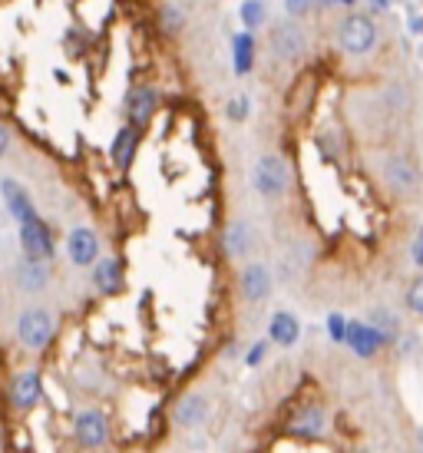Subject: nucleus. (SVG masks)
<instances>
[{"label": "nucleus", "mask_w": 423, "mask_h": 453, "mask_svg": "<svg viewBox=\"0 0 423 453\" xmlns=\"http://www.w3.org/2000/svg\"><path fill=\"white\" fill-rule=\"evenodd\" d=\"M251 186L258 196L265 199H278L285 196L288 186H291V173H288V163L281 156H262L258 163L251 165Z\"/></svg>", "instance_id": "obj_1"}, {"label": "nucleus", "mask_w": 423, "mask_h": 453, "mask_svg": "<svg viewBox=\"0 0 423 453\" xmlns=\"http://www.w3.org/2000/svg\"><path fill=\"white\" fill-rule=\"evenodd\" d=\"M337 40H341V50L350 53V57H361L377 43V24L373 17L354 11L341 20V30H337Z\"/></svg>", "instance_id": "obj_2"}, {"label": "nucleus", "mask_w": 423, "mask_h": 453, "mask_svg": "<svg viewBox=\"0 0 423 453\" xmlns=\"http://www.w3.org/2000/svg\"><path fill=\"white\" fill-rule=\"evenodd\" d=\"M53 331H57V327H53V315L43 311V308H30V311H24L20 321H17V334H20L27 351H43L53 341Z\"/></svg>", "instance_id": "obj_3"}, {"label": "nucleus", "mask_w": 423, "mask_h": 453, "mask_svg": "<svg viewBox=\"0 0 423 453\" xmlns=\"http://www.w3.org/2000/svg\"><path fill=\"white\" fill-rule=\"evenodd\" d=\"M20 249H24L27 258H40V262L53 258V252H57V242H53L50 226H47L40 215H34V219L20 222Z\"/></svg>", "instance_id": "obj_4"}, {"label": "nucleus", "mask_w": 423, "mask_h": 453, "mask_svg": "<svg viewBox=\"0 0 423 453\" xmlns=\"http://www.w3.org/2000/svg\"><path fill=\"white\" fill-rule=\"evenodd\" d=\"M381 173H384L387 186L394 192H413L420 186V169L413 163L411 156H404V152H394V156H384V163H381Z\"/></svg>", "instance_id": "obj_5"}, {"label": "nucleus", "mask_w": 423, "mask_h": 453, "mask_svg": "<svg viewBox=\"0 0 423 453\" xmlns=\"http://www.w3.org/2000/svg\"><path fill=\"white\" fill-rule=\"evenodd\" d=\"M156 106H159V96H156V89L146 87V83H139V87H133L129 93H126V119L133 123V127L146 129L152 123V116H156Z\"/></svg>", "instance_id": "obj_6"}, {"label": "nucleus", "mask_w": 423, "mask_h": 453, "mask_svg": "<svg viewBox=\"0 0 423 453\" xmlns=\"http://www.w3.org/2000/svg\"><path fill=\"white\" fill-rule=\"evenodd\" d=\"M272 50L281 57V60H301L304 50H308V37H304V30L298 24H285L272 27Z\"/></svg>", "instance_id": "obj_7"}, {"label": "nucleus", "mask_w": 423, "mask_h": 453, "mask_svg": "<svg viewBox=\"0 0 423 453\" xmlns=\"http://www.w3.org/2000/svg\"><path fill=\"white\" fill-rule=\"evenodd\" d=\"M73 434L80 447L96 450V447H103V443L110 441V424H106V417H103L100 411H83V414L73 420Z\"/></svg>", "instance_id": "obj_8"}, {"label": "nucleus", "mask_w": 423, "mask_h": 453, "mask_svg": "<svg viewBox=\"0 0 423 453\" xmlns=\"http://www.w3.org/2000/svg\"><path fill=\"white\" fill-rule=\"evenodd\" d=\"M40 397H43V378H40V371H34V367L20 371L11 384V403L17 411H34L40 403Z\"/></svg>", "instance_id": "obj_9"}, {"label": "nucleus", "mask_w": 423, "mask_h": 453, "mask_svg": "<svg viewBox=\"0 0 423 453\" xmlns=\"http://www.w3.org/2000/svg\"><path fill=\"white\" fill-rule=\"evenodd\" d=\"M238 291L245 302H265L272 295V272L262 262H251L238 275Z\"/></svg>", "instance_id": "obj_10"}, {"label": "nucleus", "mask_w": 423, "mask_h": 453, "mask_svg": "<svg viewBox=\"0 0 423 453\" xmlns=\"http://www.w3.org/2000/svg\"><path fill=\"white\" fill-rule=\"evenodd\" d=\"M344 344H348L358 357H373V354L384 348V338L377 334V327H373L371 321H348Z\"/></svg>", "instance_id": "obj_11"}, {"label": "nucleus", "mask_w": 423, "mask_h": 453, "mask_svg": "<svg viewBox=\"0 0 423 453\" xmlns=\"http://www.w3.org/2000/svg\"><path fill=\"white\" fill-rule=\"evenodd\" d=\"M66 252H70V262L80 265V268L93 265L100 258V239H96V232L93 228H73L70 239H66Z\"/></svg>", "instance_id": "obj_12"}, {"label": "nucleus", "mask_w": 423, "mask_h": 453, "mask_svg": "<svg viewBox=\"0 0 423 453\" xmlns=\"http://www.w3.org/2000/svg\"><path fill=\"white\" fill-rule=\"evenodd\" d=\"M139 142H142V129L133 127V123H123V127H119V133L112 136V146H110L112 163L119 165V169H129V163L136 159Z\"/></svg>", "instance_id": "obj_13"}, {"label": "nucleus", "mask_w": 423, "mask_h": 453, "mask_svg": "<svg viewBox=\"0 0 423 453\" xmlns=\"http://www.w3.org/2000/svg\"><path fill=\"white\" fill-rule=\"evenodd\" d=\"M0 192H4V202H7V212H11L17 222H27V219L40 215L37 209H34V202H30V196L24 192V186H20V182L4 179V182H0Z\"/></svg>", "instance_id": "obj_14"}, {"label": "nucleus", "mask_w": 423, "mask_h": 453, "mask_svg": "<svg viewBox=\"0 0 423 453\" xmlns=\"http://www.w3.org/2000/svg\"><path fill=\"white\" fill-rule=\"evenodd\" d=\"M93 285L103 295H119V288H123V265L116 258H96L93 262Z\"/></svg>", "instance_id": "obj_15"}, {"label": "nucleus", "mask_w": 423, "mask_h": 453, "mask_svg": "<svg viewBox=\"0 0 423 453\" xmlns=\"http://www.w3.org/2000/svg\"><path fill=\"white\" fill-rule=\"evenodd\" d=\"M173 417L179 427H199L202 420L209 417V401H205L202 394H186L182 401L175 403Z\"/></svg>", "instance_id": "obj_16"}, {"label": "nucleus", "mask_w": 423, "mask_h": 453, "mask_svg": "<svg viewBox=\"0 0 423 453\" xmlns=\"http://www.w3.org/2000/svg\"><path fill=\"white\" fill-rule=\"evenodd\" d=\"M301 338V325L295 315H288V311H278V315H272V321H268V341H274V344H281V348H295Z\"/></svg>", "instance_id": "obj_17"}, {"label": "nucleus", "mask_w": 423, "mask_h": 453, "mask_svg": "<svg viewBox=\"0 0 423 453\" xmlns=\"http://www.w3.org/2000/svg\"><path fill=\"white\" fill-rule=\"evenodd\" d=\"M232 66L238 76H249L255 70V30H242L232 37Z\"/></svg>", "instance_id": "obj_18"}, {"label": "nucleus", "mask_w": 423, "mask_h": 453, "mask_svg": "<svg viewBox=\"0 0 423 453\" xmlns=\"http://www.w3.org/2000/svg\"><path fill=\"white\" fill-rule=\"evenodd\" d=\"M251 239H255V232H251L249 222H232V226H225L222 232V249L225 255H232V258H238V255H245L251 249Z\"/></svg>", "instance_id": "obj_19"}, {"label": "nucleus", "mask_w": 423, "mask_h": 453, "mask_svg": "<svg viewBox=\"0 0 423 453\" xmlns=\"http://www.w3.org/2000/svg\"><path fill=\"white\" fill-rule=\"evenodd\" d=\"M291 434L304 437V441H318L324 434V411L321 407H304L295 420H291Z\"/></svg>", "instance_id": "obj_20"}, {"label": "nucleus", "mask_w": 423, "mask_h": 453, "mask_svg": "<svg viewBox=\"0 0 423 453\" xmlns=\"http://www.w3.org/2000/svg\"><path fill=\"white\" fill-rule=\"evenodd\" d=\"M17 285L24 291H40L47 285V265L40 258H24L17 265Z\"/></svg>", "instance_id": "obj_21"}, {"label": "nucleus", "mask_w": 423, "mask_h": 453, "mask_svg": "<svg viewBox=\"0 0 423 453\" xmlns=\"http://www.w3.org/2000/svg\"><path fill=\"white\" fill-rule=\"evenodd\" d=\"M238 17H242V27L258 30V27L268 20V4H265V0H245V4L238 7Z\"/></svg>", "instance_id": "obj_22"}, {"label": "nucleus", "mask_w": 423, "mask_h": 453, "mask_svg": "<svg viewBox=\"0 0 423 453\" xmlns=\"http://www.w3.org/2000/svg\"><path fill=\"white\" fill-rule=\"evenodd\" d=\"M371 325L377 327V334L384 338V348H387V344H394V341H397V334H400L397 318L390 315L387 308H377V311H373V315H371Z\"/></svg>", "instance_id": "obj_23"}, {"label": "nucleus", "mask_w": 423, "mask_h": 453, "mask_svg": "<svg viewBox=\"0 0 423 453\" xmlns=\"http://www.w3.org/2000/svg\"><path fill=\"white\" fill-rule=\"evenodd\" d=\"M159 27L162 34H179L186 27V13L179 11V7H173V4H165L159 11Z\"/></svg>", "instance_id": "obj_24"}, {"label": "nucleus", "mask_w": 423, "mask_h": 453, "mask_svg": "<svg viewBox=\"0 0 423 453\" xmlns=\"http://www.w3.org/2000/svg\"><path fill=\"white\" fill-rule=\"evenodd\" d=\"M249 113H251L249 96H235V100L225 106V116H228L232 123H245V119H249Z\"/></svg>", "instance_id": "obj_25"}, {"label": "nucleus", "mask_w": 423, "mask_h": 453, "mask_svg": "<svg viewBox=\"0 0 423 453\" xmlns=\"http://www.w3.org/2000/svg\"><path fill=\"white\" fill-rule=\"evenodd\" d=\"M407 308H411L417 318H423V275L413 278L411 288H407Z\"/></svg>", "instance_id": "obj_26"}, {"label": "nucleus", "mask_w": 423, "mask_h": 453, "mask_svg": "<svg viewBox=\"0 0 423 453\" xmlns=\"http://www.w3.org/2000/svg\"><path fill=\"white\" fill-rule=\"evenodd\" d=\"M344 331H348V318L344 315H331L327 318V334H331V341H337V344H344Z\"/></svg>", "instance_id": "obj_27"}, {"label": "nucleus", "mask_w": 423, "mask_h": 453, "mask_svg": "<svg viewBox=\"0 0 423 453\" xmlns=\"http://www.w3.org/2000/svg\"><path fill=\"white\" fill-rule=\"evenodd\" d=\"M314 0H285V11L291 17H304V13H311Z\"/></svg>", "instance_id": "obj_28"}, {"label": "nucleus", "mask_w": 423, "mask_h": 453, "mask_svg": "<svg viewBox=\"0 0 423 453\" xmlns=\"http://www.w3.org/2000/svg\"><path fill=\"white\" fill-rule=\"evenodd\" d=\"M265 351H268V341H255V348H251V351L245 354V365H249V367L262 365V361H265Z\"/></svg>", "instance_id": "obj_29"}, {"label": "nucleus", "mask_w": 423, "mask_h": 453, "mask_svg": "<svg viewBox=\"0 0 423 453\" xmlns=\"http://www.w3.org/2000/svg\"><path fill=\"white\" fill-rule=\"evenodd\" d=\"M411 262L417 265V268H423V228L413 235V245H411Z\"/></svg>", "instance_id": "obj_30"}, {"label": "nucleus", "mask_w": 423, "mask_h": 453, "mask_svg": "<svg viewBox=\"0 0 423 453\" xmlns=\"http://www.w3.org/2000/svg\"><path fill=\"white\" fill-rule=\"evenodd\" d=\"M7 146H11V133H7V129L0 127V156L7 152Z\"/></svg>", "instance_id": "obj_31"}, {"label": "nucleus", "mask_w": 423, "mask_h": 453, "mask_svg": "<svg viewBox=\"0 0 423 453\" xmlns=\"http://www.w3.org/2000/svg\"><path fill=\"white\" fill-rule=\"evenodd\" d=\"M411 34L423 37V17H411Z\"/></svg>", "instance_id": "obj_32"}, {"label": "nucleus", "mask_w": 423, "mask_h": 453, "mask_svg": "<svg viewBox=\"0 0 423 453\" xmlns=\"http://www.w3.org/2000/svg\"><path fill=\"white\" fill-rule=\"evenodd\" d=\"M390 4H394V0H371L373 11H390Z\"/></svg>", "instance_id": "obj_33"}, {"label": "nucleus", "mask_w": 423, "mask_h": 453, "mask_svg": "<svg viewBox=\"0 0 423 453\" xmlns=\"http://www.w3.org/2000/svg\"><path fill=\"white\" fill-rule=\"evenodd\" d=\"M335 4H341V7H358V0H335Z\"/></svg>", "instance_id": "obj_34"}, {"label": "nucleus", "mask_w": 423, "mask_h": 453, "mask_svg": "<svg viewBox=\"0 0 423 453\" xmlns=\"http://www.w3.org/2000/svg\"><path fill=\"white\" fill-rule=\"evenodd\" d=\"M420 447H423V430H420Z\"/></svg>", "instance_id": "obj_35"}]
</instances>
